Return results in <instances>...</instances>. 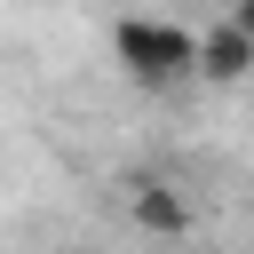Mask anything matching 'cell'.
Here are the masks:
<instances>
[{
	"mask_svg": "<svg viewBox=\"0 0 254 254\" xmlns=\"http://www.w3.org/2000/svg\"><path fill=\"white\" fill-rule=\"evenodd\" d=\"M111 56L127 64V79L175 87V79L198 71V32H183V24H167V16H119V24H111Z\"/></svg>",
	"mask_w": 254,
	"mask_h": 254,
	"instance_id": "6da1fadb",
	"label": "cell"
},
{
	"mask_svg": "<svg viewBox=\"0 0 254 254\" xmlns=\"http://www.w3.org/2000/svg\"><path fill=\"white\" fill-rule=\"evenodd\" d=\"M246 71H254V32H246L238 16H222L214 32H198V79L230 87V79H246Z\"/></svg>",
	"mask_w": 254,
	"mask_h": 254,
	"instance_id": "7a4b0ae2",
	"label": "cell"
},
{
	"mask_svg": "<svg viewBox=\"0 0 254 254\" xmlns=\"http://www.w3.org/2000/svg\"><path fill=\"white\" fill-rule=\"evenodd\" d=\"M127 214H135L143 230H159V238H183V230H190V198L167 190V183H127Z\"/></svg>",
	"mask_w": 254,
	"mask_h": 254,
	"instance_id": "3957f363",
	"label": "cell"
},
{
	"mask_svg": "<svg viewBox=\"0 0 254 254\" xmlns=\"http://www.w3.org/2000/svg\"><path fill=\"white\" fill-rule=\"evenodd\" d=\"M230 16H238V24H246V32H254V0H230Z\"/></svg>",
	"mask_w": 254,
	"mask_h": 254,
	"instance_id": "277c9868",
	"label": "cell"
}]
</instances>
